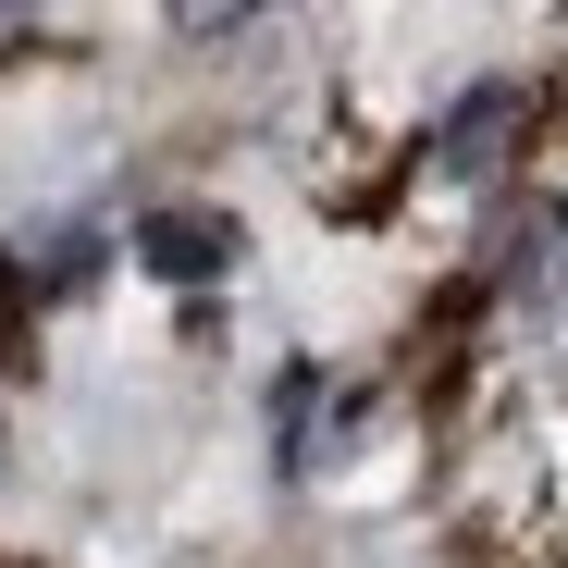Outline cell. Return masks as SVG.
Instances as JSON below:
<instances>
[{
    "instance_id": "2",
    "label": "cell",
    "mask_w": 568,
    "mask_h": 568,
    "mask_svg": "<svg viewBox=\"0 0 568 568\" xmlns=\"http://www.w3.org/2000/svg\"><path fill=\"white\" fill-rule=\"evenodd\" d=\"M507 136H519V87H469V100L445 112V136H433V161H445L457 185H483Z\"/></svg>"
},
{
    "instance_id": "3",
    "label": "cell",
    "mask_w": 568,
    "mask_h": 568,
    "mask_svg": "<svg viewBox=\"0 0 568 568\" xmlns=\"http://www.w3.org/2000/svg\"><path fill=\"white\" fill-rule=\"evenodd\" d=\"M556 247H568V211H556Z\"/></svg>"
},
{
    "instance_id": "1",
    "label": "cell",
    "mask_w": 568,
    "mask_h": 568,
    "mask_svg": "<svg viewBox=\"0 0 568 568\" xmlns=\"http://www.w3.org/2000/svg\"><path fill=\"white\" fill-rule=\"evenodd\" d=\"M136 260L161 284H211V272H235V223L223 211H149L136 223Z\"/></svg>"
}]
</instances>
